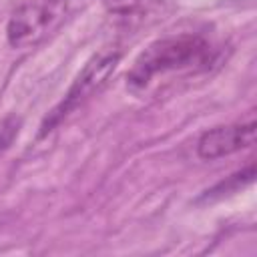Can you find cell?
I'll use <instances>...</instances> for the list:
<instances>
[{"label": "cell", "instance_id": "obj_1", "mask_svg": "<svg viewBox=\"0 0 257 257\" xmlns=\"http://www.w3.org/2000/svg\"><path fill=\"white\" fill-rule=\"evenodd\" d=\"M217 58L213 44L201 34H173L151 42L133 62L126 84L133 92L149 90L159 78L171 74L203 72Z\"/></svg>", "mask_w": 257, "mask_h": 257}, {"label": "cell", "instance_id": "obj_2", "mask_svg": "<svg viewBox=\"0 0 257 257\" xmlns=\"http://www.w3.org/2000/svg\"><path fill=\"white\" fill-rule=\"evenodd\" d=\"M80 4L82 0H24L8 18V44L18 50L42 44L80 8Z\"/></svg>", "mask_w": 257, "mask_h": 257}, {"label": "cell", "instance_id": "obj_3", "mask_svg": "<svg viewBox=\"0 0 257 257\" xmlns=\"http://www.w3.org/2000/svg\"><path fill=\"white\" fill-rule=\"evenodd\" d=\"M118 60H120V52L114 48L112 50L106 48V50H100L98 54H94L82 66V70L76 74V78L68 86L64 98L48 112V116L44 118V122L40 126V135L50 133L60 120H64L70 112H74L80 104H84L100 86H104L108 76L114 72Z\"/></svg>", "mask_w": 257, "mask_h": 257}, {"label": "cell", "instance_id": "obj_4", "mask_svg": "<svg viewBox=\"0 0 257 257\" xmlns=\"http://www.w3.org/2000/svg\"><path fill=\"white\" fill-rule=\"evenodd\" d=\"M255 145V118L249 116L247 120L221 124L205 131L197 143V155L205 161H215L249 149Z\"/></svg>", "mask_w": 257, "mask_h": 257}, {"label": "cell", "instance_id": "obj_5", "mask_svg": "<svg viewBox=\"0 0 257 257\" xmlns=\"http://www.w3.org/2000/svg\"><path fill=\"white\" fill-rule=\"evenodd\" d=\"M18 126H20V120L14 118V116H8L0 122V153L12 143V139L18 135Z\"/></svg>", "mask_w": 257, "mask_h": 257}]
</instances>
